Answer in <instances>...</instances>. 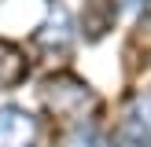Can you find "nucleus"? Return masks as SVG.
<instances>
[{
	"mask_svg": "<svg viewBox=\"0 0 151 147\" xmlns=\"http://www.w3.org/2000/svg\"><path fill=\"white\" fill-rule=\"evenodd\" d=\"M41 99L48 103V110H55V114H63V118H85V114H92V107H96L92 88L81 85L78 77H52L48 85L41 88Z\"/></svg>",
	"mask_w": 151,
	"mask_h": 147,
	"instance_id": "f257e3e1",
	"label": "nucleus"
},
{
	"mask_svg": "<svg viewBox=\"0 0 151 147\" xmlns=\"http://www.w3.org/2000/svg\"><path fill=\"white\" fill-rule=\"evenodd\" d=\"M41 143V121L29 110L0 107V147H37Z\"/></svg>",
	"mask_w": 151,
	"mask_h": 147,
	"instance_id": "f03ea898",
	"label": "nucleus"
},
{
	"mask_svg": "<svg viewBox=\"0 0 151 147\" xmlns=\"http://www.w3.org/2000/svg\"><path fill=\"white\" fill-rule=\"evenodd\" d=\"M19 74H22L19 51H11L7 44H0V81H19Z\"/></svg>",
	"mask_w": 151,
	"mask_h": 147,
	"instance_id": "7ed1b4c3",
	"label": "nucleus"
},
{
	"mask_svg": "<svg viewBox=\"0 0 151 147\" xmlns=\"http://www.w3.org/2000/svg\"><path fill=\"white\" fill-rule=\"evenodd\" d=\"M63 147H103V140L96 129H74V132H66Z\"/></svg>",
	"mask_w": 151,
	"mask_h": 147,
	"instance_id": "20e7f679",
	"label": "nucleus"
}]
</instances>
